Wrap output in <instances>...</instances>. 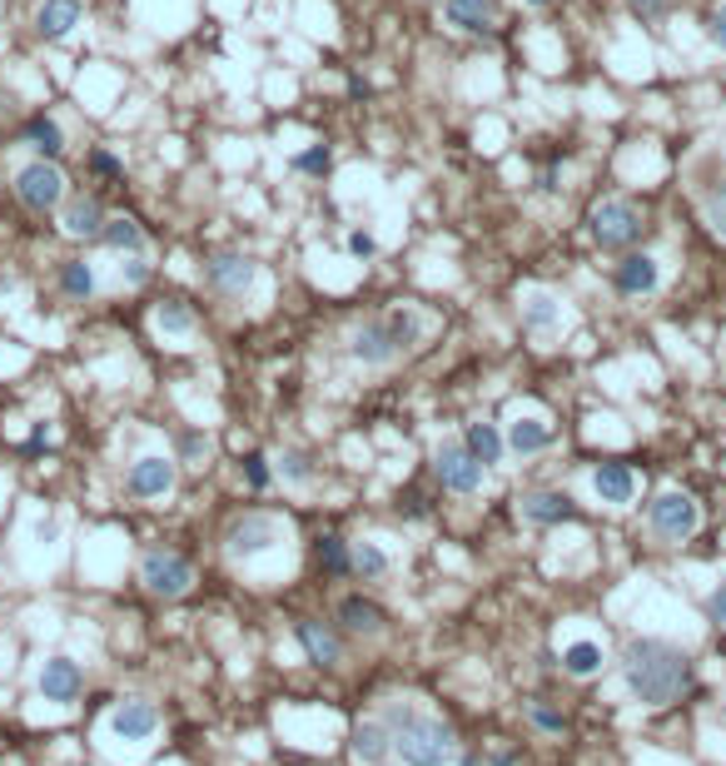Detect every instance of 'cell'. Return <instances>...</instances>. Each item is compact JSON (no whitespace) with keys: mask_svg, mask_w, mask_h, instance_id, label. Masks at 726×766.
<instances>
[{"mask_svg":"<svg viewBox=\"0 0 726 766\" xmlns=\"http://www.w3.org/2000/svg\"><path fill=\"white\" fill-rule=\"evenodd\" d=\"M656 284H662V264H656L652 254L627 249V254L612 264V288L622 298H646V294H656Z\"/></svg>","mask_w":726,"mask_h":766,"instance_id":"13","label":"cell"},{"mask_svg":"<svg viewBox=\"0 0 726 766\" xmlns=\"http://www.w3.org/2000/svg\"><path fill=\"white\" fill-rule=\"evenodd\" d=\"M348 254H354V259H373L378 254V239L368 234V229H354V234H348Z\"/></svg>","mask_w":726,"mask_h":766,"instance_id":"42","label":"cell"},{"mask_svg":"<svg viewBox=\"0 0 726 766\" xmlns=\"http://www.w3.org/2000/svg\"><path fill=\"white\" fill-rule=\"evenodd\" d=\"M99 239H105V244L115 249V254H145V229H139L129 214L105 219V229H99Z\"/></svg>","mask_w":726,"mask_h":766,"instance_id":"30","label":"cell"},{"mask_svg":"<svg viewBox=\"0 0 726 766\" xmlns=\"http://www.w3.org/2000/svg\"><path fill=\"white\" fill-rule=\"evenodd\" d=\"M35 686H40V696H45V702L70 706V702H80V692H85V672H80L70 657H50V662L40 667Z\"/></svg>","mask_w":726,"mask_h":766,"instance_id":"17","label":"cell"},{"mask_svg":"<svg viewBox=\"0 0 726 766\" xmlns=\"http://www.w3.org/2000/svg\"><path fill=\"white\" fill-rule=\"evenodd\" d=\"M105 204H99L95 195H70L65 204H60V229H65L70 239H99V229H105Z\"/></svg>","mask_w":726,"mask_h":766,"instance_id":"19","label":"cell"},{"mask_svg":"<svg viewBox=\"0 0 726 766\" xmlns=\"http://www.w3.org/2000/svg\"><path fill=\"white\" fill-rule=\"evenodd\" d=\"M463 448H467V453H473L483 468H497V463H503V453H507V438L497 433V423H483V418H477V423H467Z\"/></svg>","mask_w":726,"mask_h":766,"instance_id":"26","label":"cell"},{"mask_svg":"<svg viewBox=\"0 0 726 766\" xmlns=\"http://www.w3.org/2000/svg\"><path fill=\"white\" fill-rule=\"evenodd\" d=\"M179 483V463L165 453H139L125 473V493L139 497V503H155V497H169Z\"/></svg>","mask_w":726,"mask_h":766,"instance_id":"9","label":"cell"},{"mask_svg":"<svg viewBox=\"0 0 726 766\" xmlns=\"http://www.w3.org/2000/svg\"><path fill=\"white\" fill-rule=\"evenodd\" d=\"M533 6H547V0H533Z\"/></svg>","mask_w":726,"mask_h":766,"instance_id":"49","label":"cell"},{"mask_svg":"<svg viewBox=\"0 0 726 766\" xmlns=\"http://www.w3.org/2000/svg\"><path fill=\"white\" fill-rule=\"evenodd\" d=\"M602 642H592V637H577V642H567L562 647V672L567 676H577V682H587V676H597L602 672Z\"/></svg>","mask_w":726,"mask_h":766,"instance_id":"27","label":"cell"},{"mask_svg":"<svg viewBox=\"0 0 726 766\" xmlns=\"http://www.w3.org/2000/svg\"><path fill=\"white\" fill-rule=\"evenodd\" d=\"M398 513L413 517V523H423V517H428V497L418 493V487H408V493H398Z\"/></svg>","mask_w":726,"mask_h":766,"instance_id":"40","label":"cell"},{"mask_svg":"<svg viewBox=\"0 0 726 766\" xmlns=\"http://www.w3.org/2000/svg\"><path fill=\"white\" fill-rule=\"evenodd\" d=\"M428 314L418 308H388V314H373L348 334V358L364 368H393L398 358H408L418 344L428 338Z\"/></svg>","mask_w":726,"mask_h":766,"instance_id":"3","label":"cell"},{"mask_svg":"<svg viewBox=\"0 0 726 766\" xmlns=\"http://www.w3.org/2000/svg\"><path fill=\"white\" fill-rule=\"evenodd\" d=\"M517 314H523V328L537 338L557 334L562 328V298L547 294V288H527L523 298H517Z\"/></svg>","mask_w":726,"mask_h":766,"instance_id":"20","label":"cell"},{"mask_svg":"<svg viewBox=\"0 0 726 766\" xmlns=\"http://www.w3.org/2000/svg\"><path fill=\"white\" fill-rule=\"evenodd\" d=\"M527 722H533L537 732H547V736H562L567 732V712H557L547 696H533V702H527Z\"/></svg>","mask_w":726,"mask_h":766,"instance_id":"34","label":"cell"},{"mask_svg":"<svg viewBox=\"0 0 726 766\" xmlns=\"http://www.w3.org/2000/svg\"><path fill=\"white\" fill-rule=\"evenodd\" d=\"M179 458H185V463H204V458H209V438L199 433V428H189V433L179 438ZM179 458H175V463H179Z\"/></svg>","mask_w":726,"mask_h":766,"instance_id":"37","label":"cell"},{"mask_svg":"<svg viewBox=\"0 0 726 766\" xmlns=\"http://www.w3.org/2000/svg\"><path fill=\"white\" fill-rule=\"evenodd\" d=\"M55 284H60V294L65 298H80V304H85V298L99 288V279H95V264H85V259H65V264L55 269Z\"/></svg>","mask_w":726,"mask_h":766,"instance_id":"28","label":"cell"},{"mask_svg":"<svg viewBox=\"0 0 726 766\" xmlns=\"http://www.w3.org/2000/svg\"><path fill=\"white\" fill-rule=\"evenodd\" d=\"M348 752H354L358 766H383L393 762V732L383 722H358L354 736H348Z\"/></svg>","mask_w":726,"mask_h":766,"instance_id":"23","label":"cell"},{"mask_svg":"<svg viewBox=\"0 0 726 766\" xmlns=\"http://www.w3.org/2000/svg\"><path fill=\"white\" fill-rule=\"evenodd\" d=\"M159 732V706L145 696H119L115 712H109V736L125 746H145Z\"/></svg>","mask_w":726,"mask_h":766,"instance_id":"12","label":"cell"},{"mask_svg":"<svg viewBox=\"0 0 726 766\" xmlns=\"http://www.w3.org/2000/svg\"><path fill=\"white\" fill-rule=\"evenodd\" d=\"M702 214H706V229H712V234L726 244V185H716L712 195L702 199Z\"/></svg>","mask_w":726,"mask_h":766,"instance_id":"35","label":"cell"},{"mask_svg":"<svg viewBox=\"0 0 726 766\" xmlns=\"http://www.w3.org/2000/svg\"><path fill=\"white\" fill-rule=\"evenodd\" d=\"M269 478H274V468H269V458H264V453H249V458H244V483L254 487V493H264V487H269Z\"/></svg>","mask_w":726,"mask_h":766,"instance_id":"36","label":"cell"},{"mask_svg":"<svg viewBox=\"0 0 726 766\" xmlns=\"http://www.w3.org/2000/svg\"><path fill=\"white\" fill-rule=\"evenodd\" d=\"M318 567H324L328 577H354V547H348L338 533H324L318 537Z\"/></svg>","mask_w":726,"mask_h":766,"instance_id":"31","label":"cell"},{"mask_svg":"<svg viewBox=\"0 0 726 766\" xmlns=\"http://www.w3.org/2000/svg\"><path fill=\"white\" fill-rule=\"evenodd\" d=\"M463 766H483V762H477V756H463Z\"/></svg>","mask_w":726,"mask_h":766,"instance_id":"48","label":"cell"},{"mask_svg":"<svg viewBox=\"0 0 726 766\" xmlns=\"http://www.w3.org/2000/svg\"><path fill=\"white\" fill-rule=\"evenodd\" d=\"M388 573V553L378 543H358L354 547V577H364V583H378V577Z\"/></svg>","mask_w":726,"mask_h":766,"instance_id":"33","label":"cell"},{"mask_svg":"<svg viewBox=\"0 0 726 766\" xmlns=\"http://www.w3.org/2000/svg\"><path fill=\"white\" fill-rule=\"evenodd\" d=\"M706 622H716V627H726V583L722 587H712V592H706Z\"/></svg>","mask_w":726,"mask_h":766,"instance_id":"41","label":"cell"},{"mask_svg":"<svg viewBox=\"0 0 726 766\" xmlns=\"http://www.w3.org/2000/svg\"><path fill=\"white\" fill-rule=\"evenodd\" d=\"M622 682L632 692V702L642 706H672L692 692L696 682V662L686 647L662 642V637H632L622 647Z\"/></svg>","mask_w":726,"mask_h":766,"instance_id":"1","label":"cell"},{"mask_svg":"<svg viewBox=\"0 0 726 766\" xmlns=\"http://www.w3.org/2000/svg\"><path fill=\"white\" fill-rule=\"evenodd\" d=\"M80 0H40L35 6V35L40 40H65L80 25Z\"/></svg>","mask_w":726,"mask_h":766,"instance_id":"25","label":"cell"},{"mask_svg":"<svg viewBox=\"0 0 726 766\" xmlns=\"http://www.w3.org/2000/svg\"><path fill=\"white\" fill-rule=\"evenodd\" d=\"M328 159H334L328 155V145H314V149H304V155H294V169L298 175H324Z\"/></svg>","mask_w":726,"mask_h":766,"instance_id":"38","label":"cell"},{"mask_svg":"<svg viewBox=\"0 0 726 766\" xmlns=\"http://www.w3.org/2000/svg\"><path fill=\"white\" fill-rule=\"evenodd\" d=\"M259 279V264L249 254H234V249H219V254L204 259V284L214 288L219 298H244Z\"/></svg>","mask_w":726,"mask_h":766,"instance_id":"11","label":"cell"},{"mask_svg":"<svg viewBox=\"0 0 726 766\" xmlns=\"http://www.w3.org/2000/svg\"><path fill=\"white\" fill-rule=\"evenodd\" d=\"M155 328L165 338H189L194 334V308H189L185 298H159L155 304Z\"/></svg>","mask_w":726,"mask_h":766,"instance_id":"29","label":"cell"},{"mask_svg":"<svg viewBox=\"0 0 726 766\" xmlns=\"http://www.w3.org/2000/svg\"><path fill=\"white\" fill-rule=\"evenodd\" d=\"M294 637H298V647H304V657L314 667H328V672L344 667V637H338L328 622H318V617H298Z\"/></svg>","mask_w":726,"mask_h":766,"instance_id":"15","label":"cell"},{"mask_svg":"<svg viewBox=\"0 0 726 766\" xmlns=\"http://www.w3.org/2000/svg\"><path fill=\"white\" fill-rule=\"evenodd\" d=\"M513 762H517V752H497L493 756V766H513Z\"/></svg>","mask_w":726,"mask_h":766,"instance_id":"47","label":"cell"},{"mask_svg":"<svg viewBox=\"0 0 726 766\" xmlns=\"http://www.w3.org/2000/svg\"><path fill=\"white\" fill-rule=\"evenodd\" d=\"M632 10H636L642 20H662L666 10H672V0H632Z\"/></svg>","mask_w":726,"mask_h":766,"instance_id":"45","label":"cell"},{"mask_svg":"<svg viewBox=\"0 0 726 766\" xmlns=\"http://www.w3.org/2000/svg\"><path fill=\"white\" fill-rule=\"evenodd\" d=\"M45 443H50V428H45V423H35V428H30V438H25V453H40Z\"/></svg>","mask_w":726,"mask_h":766,"instance_id":"46","label":"cell"},{"mask_svg":"<svg viewBox=\"0 0 726 766\" xmlns=\"http://www.w3.org/2000/svg\"><path fill=\"white\" fill-rule=\"evenodd\" d=\"M139 583H145V592L175 602V597H185L194 587V563L185 553H175V547H149L139 557Z\"/></svg>","mask_w":726,"mask_h":766,"instance_id":"8","label":"cell"},{"mask_svg":"<svg viewBox=\"0 0 726 766\" xmlns=\"http://www.w3.org/2000/svg\"><path fill=\"white\" fill-rule=\"evenodd\" d=\"M553 448V423L537 413H517L513 423H507V453L517 458H537Z\"/></svg>","mask_w":726,"mask_h":766,"instance_id":"22","label":"cell"},{"mask_svg":"<svg viewBox=\"0 0 726 766\" xmlns=\"http://www.w3.org/2000/svg\"><path fill=\"white\" fill-rule=\"evenodd\" d=\"M383 766H393V762H383Z\"/></svg>","mask_w":726,"mask_h":766,"instance_id":"50","label":"cell"},{"mask_svg":"<svg viewBox=\"0 0 726 766\" xmlns=\"http://www.w3.org/2000/svg\"><path fill=\"white\" fill-rule=\"evenodd\" d=\"M592 493H597V503H607V507H627L636 497V473L627 463H597Z\"/></svg>","mask_w":726,"mask_h":766,"instance_id":"21","label":"cell"},{"mask_svg":"<svg viewBox=\"0 0 726 766\" xmlns=\"http://www.w3.org/2000/svg\"><path fill=\"white\" fill-rule=\"evenodd\" d=\"M338 627H344L348 637H364V642H373V637L388 632V612L373 602V597L348 592V597H338Z\"/></svg>","mask_w":726,"mask_h":766,"instance_id":"16","label":"cell"},{"mask_svg":"<svg viewBox=\"0 0 726 766\" xmlns=\"http://www.w3.org/2000/svg\"><path fill=\"white\" fill-rule=\"evenodd\" d=\"M20 145H25L35 159H60V149H65V125H60L55 115H30L25 129H20Z\"/></svg>","mask_w":726,"mask_h":766,"instance_id":"24","label":"cell"},{"mask_svg":"<svg viewBox=\"0 0 726 766\" xmlns=\"http://www.w3.org/2000/svg\"><path fill=\"white\" fill-rule=\"evenodd\" d=\"M378 722L393 732V756L403 766H448L457 756V736L443 716L423 712L418 702L408 696H388Z\"/></svg>","mask_w":726,"mask_h":766,"instance_id":"2","label":"cell"},{"mask_svg":"<svg viewBox=\"0 0 726 766\" xmlns=\"http://www.w3.org/2000/svg\"><path fill=\"white\" fill-rule=\"evenodd\" d=\"M443 25L457 35H493L497 6L493 0H443Z\"/></svg>","mask_w":726,"mask_h":766,"instance_id":"18","label":"cell"},{"mask_svg":"<svg viewBox=\"0 0 726 766\" xmlns=\"http://www.w3.org/2000/svg\"><path fill=\"white\" fill-rule=\"evenodd\" d=\"M696 527H702V503L692 493H682V487H662L646 503V533L662 547H682L686 537H696Z\"/></svg>","mask_w":726,"mask_h":766,"instance_id":"5","label":"cell"},{"mask_svg":"<svg viewBox=\"0 0 726 766\" xmlns=\"http://www.w3.org/2000/svg\"><path fill=\"white\" fill-rule=\"evenodd\" d=\"M274 473L284 478V483L304 487L308 478H314V463H308V453H304V448H284V453L274 458Z\"/></svg>","mask_w":726,"mask_h":766,"instance_id":"32","label":"cell"},{"mask_svg":"<svg viewBox=\"0 0 726 766\" xmlns=\"http://www.w3.org/2000/svg\"><path fill=\"white\" fill-rule=\"evenodd\" d=\"M706 35H712V40H716V45H722V50H726V0H722V6H716V10H712V15H706Z\"/></svg>","mask_w":726,"mask_h":766,"instance_id":"43","label":"cell"},{"mask_svg":"<svg viewBox=\"0 0 726 766\" xmlns=\"http://www.w3.org/2000/svg\"><path fill=\"white\" fill-rule=\"evenodd\" d=\"M642 229H646V219L632 199H602V204H592V214H587V234H592V244L602 249V254H627V249H636Z\"/></svg>","mask_w":726,"mask_h":766,"instance_id":"6","label":"cell"},{"mask_svg":"<svg viewBox=\"0 0 726 766\" xmlns=\"http://www.w3.org/2000/svg\"><path fill=\"white\" fill-rule=\"evenodd\" d=\"M10 189H15V199L30 209V214H55V209L70 199L65 169H60L55 159H35V155H30L25 165H15Z\"/></svg>","mask_w":726,"mask_h":766,"instance_id":"4","label":"cell"},{"mask_svg":"<svg viewBox=\"0 0 726 766\" xmlns=\"http://www.w3.org/2000/svg\"><path fill=\"white\" fill-rule=\"evenodd\" d=\"M517 513H523V523H533V527L577 523V503L567 493H557V487H533V493H523L517 497Z\"/></svg>","mask_w":726,"mask_h":766,"instance_id":"14","label":"cell"},{"mask_svg":"<svg viewBox=\"0 0 726 766\" xmlns=\"http://www.w3.org/2000/svg\"><path fill=\"white\" fill-rule=\"evenodd\" d=\"M90 169H95V175H105V179H115L119 175V159L109 155V149H95V155H90Z\"/></svg>","mask_w":726,"mask_h":766,"instance_id":"44","label":"cell"},{"mask_svg":"<svg viewBox=\"0 0 726 766\" xmlns=\"http://www.w3.org/2000/svg\"><path fill=\"white\" fill-rule=\"evenodd\" d=\"M433 473H438V483H443L448 493H477L487 468L467 453L463 438H448V443H438V453H433Z\"/></svg>","mask_w":726,"mask_h":766,"instance_id":"10","label":"cell"},{"mask_svg":"<svg viewBox=\"0 0 726 766\" xmlns=\"http://www.w3.org/2000/svg\"><path fill=\"white\" fill-rule=\"evenodd\" d=\"M149 279V264H145V254H125V264H119V284H129V288H139Z\"/></svg>","mask_w":726,"mask_h":766,"instance_id":"39","label":"cell"},{"mask_svg":"<svg viewBox=\"0 0 726 766\" xmlns=\"http://www.w3.org/2000/svg\"><path fill=\"white\" fill-rule=\"evenodd\" d=\"M284 543V523L269 513H244L224 527V557L229 563H254V557L274 553Z\"/></svg>","mask_w":726,"mask_h":766,"instance_id":"7","label":"cell"}]
</instances>
